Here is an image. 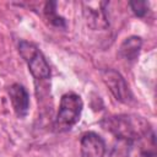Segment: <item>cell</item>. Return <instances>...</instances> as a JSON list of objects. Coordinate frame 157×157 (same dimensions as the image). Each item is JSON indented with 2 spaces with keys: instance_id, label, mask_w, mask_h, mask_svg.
I'll return each instance as SVG.
<instances>
[{
  "instance_id": "obj_9",
  "label": "cell",
  "mask_w": 157,
  "mask_h": 157,
  "mask_svg": "<svg viewBox=\"0 0 157 157\" xmlns=\"http://www.w3.org/2000/svg\"><path fill=\"white\" fill-rule=\"evenodd\" d=\"M55 2L50 1V2H47L45 4V7H44V15L45 17L49 20V22L54 26H58V27H65V21L63 17H60L58 13H56V10H55Z\"/></svg>"
},
{
  "instance_id": "obj_10",
  "label": "cell",
  "mask_w": 157,
  "mask_h": 157,
  "mask_svg": "<svg viewBox=\"0 0 157 157\" xmlns=\"http://www.w3.org/2000/svg\"><path fill=\"white\" fill-rule=\"evenodd\" d=\"M129 5L132 12L139 17H144L148 11V4L146 1H130Z\"/></svg>"
},
{
  "instance_id": "obj_3",
  "label": "cell",
  "mask_w": 157,
  "mask_h": 157,
  "mask_svg": "<svg viewBox=\"0 0 157 157\" xmlns=\"http://www.w3.org/2000/svg\"><path fill=\"white\" fill-rule=\"evenodd\" d=\"M18 52L22 59L26 61L34 78L45 80L50 76V69L43 53L33 43H29L27 40H21L18 43Z\"/></svg>"
},
{
  "instance_id": "obj_5",
  "label": "cell",
  "mask_w": 157,
  "mask_h": 157,
  "mask_svg": "<svg viewBox=\"0 0 157 157\" xmlns=\"http://www.w3.org/2000/svg\"><path fill=\"white\" fill-rule=\"evenodd\" d=\"M107 2H83V16L87 26L92 29H105L109 26L104 10Z\"/></svg>"
},
{
  "instance_id": "obj_7",
  "label": "cell",
  "mask_w": 157,
  "mask_h": 157,
  "mask_svg": "<svg viewBox=\"0 0 157 157\" xmlns=\"http://www.w3.org/2000/svg\"><path fill=\"white\" fill-rule=\"evenodd\" d=\"M9 96L12 108L17 117H25L29 107V96L26 88L20 83H13L9 88Z\"/></svg>"
},
{
  "instance_id": "obj_6",
  "label": "cell",
  "mask_w": 157,
  "mask_h": 157,
  "mask_svg": "<svg viewBox=\"0 0 157 157\" xmlns=\"http://www.w3.org/2000/svg\"><path fill=\"white\" fill-rule=\"evenodd\" d=\"M81 157H103L105 152V144L103 139L93 132H86L82 135L81 141Z\"/></svg>"
},
{
  "instance_id": "obj_4",
  "label": "cell",
  "mask_w": 157,
  "mask_h": 157,
  "mask_svg": "<svg viewBox=\"0 0 157 157\" xmlns=\"http://www.w3.org/2000/svg\"><path fill=\"white\" fill-rule=\"evenodd\" d=\"M102 80L112 92V94L115 97L117 101L123 103H129L132 101V94L129 90V86L125 81V78L115 70L113 69H104L101 72Z\"/></svg>"
},
{
  "instance_id": "obj_1",
  "label": "cell",
  "mask_w": 157,
  "mask_h": 157,
  "mask_svg": "<svg viewBox=\"0 0 157 157\" xmlns=\"http://www.w3.org/2000/svg\"><path fill=\"white\" fill-rule=\"evenodd\" d=\"M102 126L120 141L130 145L148 137L153 132L150 123L145 118L131 114L108 117L102 121Z\"/></svg>"
},
{
  "instance_id": "obj_8",
  "label": "cell",
  "mask_w": 157,
  "mask_h": 157,
  "mask_svg": "<svg viewBox=\"0 0 157 157\" xmlns=\"http://www.w3.org/2000/svg\"><path fill=\"white\" fill-rule=\"evenodd\" d=\"M142 40L137 36L128 37L119 48V55L126 61H135L140 54Z\"/></svg>"
},
{
  "instance_id": "obj_2",
  "label": "cell",
  "mask_w": 157,
  "mask_h": 157,
  "mask_svg": "<svg viewBox=\"0 0 157 157\" xmlns=\"http://www.w3.org/2000/svg\"><path fill=\"white\" fill-rule=\"evenodd\" d=\"M83 108L81 97L74 92H69L61 96L59 112L55 119V129L58 131H67L75 124L78 123L80 115Z\"/></svg>"
}]
</instances>
